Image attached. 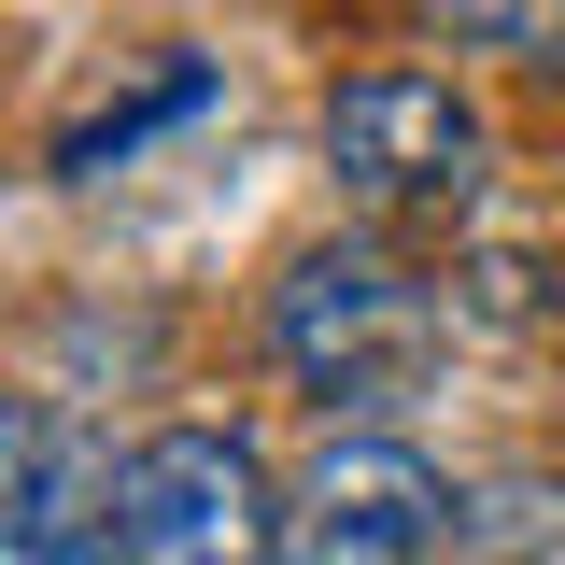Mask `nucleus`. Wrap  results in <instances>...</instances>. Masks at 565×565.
I'll return each instance as SVG.
<instances>
[{"mask_svg": "<svg viewBox=\"0 0 565 565\" xmlns=\"http://www.w3.org/2000/svg\"><path fill=\"white\" fill-rule=\"evenodd\" d=\"M481 57H523V71H565V0H438Z\"/></svg>", "mask_w": 565, "mask_h": 565, "instance_id": "7", "label": "nucleus"}, {"mask_svg": "<svg viewBox=\"0 0 565 565\" xmlns=\"http://www.w3.org/2000/svg\"><path fill=\"white\" fill-rule=\"evenodd\" d=\"M114 537H128V565H282L297 509L269 494V467L226 424H170L114 481Z\"/></svg>", "mask_w": 565, "mask_h": 565, "instance_id": "2", "label": "nucleus"}, {"mask_svg": "<svg viewBox=\"0 0 565 565\" xmlns=\"http://www.w3.org/2000/svg\"><path fill=\"white\" fill-rule=\"evenodd\" d=\"M452 537V481L424 467L411 438H326L297 481V565H438Z\"/></svg>", "mask_w": 565, "mask_h": 565, "instance_id": "5", "label": "nucleus"}, {"mask_svg": "<svg viewBox=\"0 0 565 565\" xmlns=\"http://www.w3.org/2000/svg\"><path fill=\"white\" fill-rule=\"evenodd\" d=\"M494 565H565V494H494Z\"/></svg>", "mask_w": 565, "mask_h": 565, "instance_id": "8", "label": "nucleus"}, {"mask_svg": "<svg viewBox=\"0 0 565 565\" xmlns=\"http://www.w3.org/2000/svg\"><path fill=\"white\" fill-rule=\"evenodd\" d=\"M114 452L57 396H0V565H128L114 537Z\"/></svg>", "mask_w": 565, "mask_h": 565, "instance_id": "4", "label": "nucleus"}, {"mask_svg": "<svg viewBox=\"0 0 565 565\" xmlns=\"http://www.w3.org/2000/svg\"><path fill=\"white\" fill-rule=\"evenodd\" d=\"M269 353L311 411H396L438 367V282L382 241H311L269 282Z\"/></svg>", "mask_w": 565, "mask_h": 565, "instance_id": "1", "label": "nucleus"}, {"mask_svg": "<svg viewBox=\"0 0 565 565\" xmlns=\"http://www.w3.org/2000/svg\"><path fill=\"white\" fill-rule=\"evenodd\" d=\"M199 99H212V57H170L156 85H128V99H99L85 128H57V170H71V184H99V170H128L156 128H184Z\"/></svg>", "mask_w": 565, "mask_h": 565, "instance_id": "6", "label": "nucleus"}, {"mask_svg": "<svg viewBox=\"0 0 565 565\" xmlns=\"http://www.w3.org/2000/svg\"><path fill=\"white\" fill-rule=\"evenodd\" d=\"M326 170L353 199H382V212H438V199L481 184V114L452 99V71L382 57V71H353L326 99Z\"/></svg>", "mask_w": 565, "mask_h": 565, "instance_id": "3", "label": "nucleus"}]
</instances>
